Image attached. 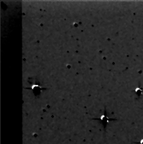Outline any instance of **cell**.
<instances>
[{
  "instance_id": "obj_1",
  "label": "cell",
  "mask_w": 143,
  "mask_h": 144,
  "mask_svg": "<svg viewBox=\"0 0 143 144\" xmlns=\"http://www.w3.org/2000/svg\"><path fill=\"white\" fill-rule=\"evenodd\" d=\"M100 121H101V122H102V125L103 126L104 128H106V126H107V124L108 123V121H109V119H108V116L106 115V113H103L102 115H101L99 119Z\"/></svg>"
},
{
  "instance_id": "obj_2",
  "label": "cell",
  "mask_w": 143,
  "mask_h": 144,
  "mask_svg": "<svg viewBox=\"0 0 143 144\" xmlns=\"http://www.w3.org/2000/svg\"><path fill=\"white\" fill-rule=\"evenodd\" d=\"M31 89L32 90L33 94H35V96H39L40 95V94L41 93V91L42 90H44L43 88H41L39 85L38 84H33L32 85V87H31Z\"/></svg>"
},
{
  "instance_id": "obj_3",
  "label": "cell",
  "mask_w": 143,
  "mask_h": 144,
  "mask_svg": "<svg viewBox=\"0 0 143 144\" xmlns=\"http://www.w3.org/2000/svg\"><path fill=\"white\" fill-rule=\"evenodd\" d=\"M135 94H136L137 96H141L142 94H143V90H142L141 88H139V87H137V88H136V89H135Z\"/></svg>"
},
{
  "instance_id": "obj_4",
  "label": "cell",
  "mask_w": 143,
  "mask_h": 144,
  "mask_svg": "<svg viewBox=\"0 0 143 144\" xmlns=\"http://www.w3.org/2000/svg\"><path fill=\"white\" fill-rule=\"evenodd\" d=\"M139 144H143V139H142L140 141V142H139Z\"/></svg>"
}]
</instances>
